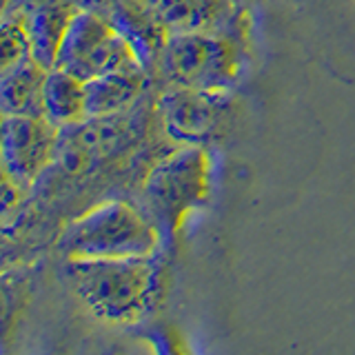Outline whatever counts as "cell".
<instances>
[{
  "label": "cell",
  "mask_w": 355,
  "mask_h": 355,
  "mask_svg": "<svg viewBox=\"0 0 355 355\" xmlns=\"http://www.w3.org/2000/svg\"><path fill=\"white\" fill-rule=\"evenodd\" d=\"M0 73L11 71L14 67L33 60L31 36L22 20L14 11H3V27H0Z\"/></svg>",
  "instance_id": "14"
},
{
  "label": "cell",
  "mask_w": 355,
  "mask_h": 355,
  "mask_svg": "<svg viewBox=\"0 0 355 355\" xmlns=\"http://www.w3.org/2000/svg\"><path fill=\"white\" fill-rule=\"evenodd\" d=\"M73 293L96 320L133 327L158 306L166 251L136 258L64 260Z\"/></svg>",
  "instance_id": "1"
},
{
  "label": "cell",
  "mask_w": 355,
  "mask_h": 355,
  "mask_svg": "<svg viewBox=\"0 0 355 355\" xmlns=\"http://www.w3.org/2000/svg\"><path fill=\"white\" fill-rule=\"evenodd\" d=\"M3 11H14L25 20L31 36L33 60L51 69L64 33L80 9L73 0H5Z\"/></svg>",
  "instance_id": "9"
},
{
  "label": "cell",
  "mask_w": 355,
  "mask_h": 355,
  "mask_svg": "<svg viewBox=\"0 0 355 355\" xmlns=\"http://www.w3.org/2000/svg\"><path fill=\"white\" fill-rule=\"evenodd\" d=\"M47 67L27 60L0 73V107L3 116H42V92Z\"/></svg>",
  "instance_id": "12"
},
{
  "label": "cell",
  "mask_w": 355,
  "mask_h": 355,
  "mask_svg": "<svg viewBox=\"0 0 355 355\" xmlns=\"http://www.w3.org/2000/svg\"><path fill=\"white\" fill-rule=\"evenodd\" d=\"M78 5V9H87V11H98V14H105L107 16V7H109V0H73Z\"/></svg>",
  "instance_id": "15"
},
{
  "label": "cell",
  "mask_w": 355,
  "mask_h": 355,
  "mask_svg": "<svg viewBox=\"0 0 355 355\" xmlns=\"http://www.w3.org/2000/svg\"><path fill=\"white\" fill-rule=\"evenodd\" d=\"M153 78L144 67L111 71L87 80V118H109L125 114L140 103Z\"/></svg>",
  "instance_id": "11"
},
{
  "label": "cell",
  "mask_w": 355,
  "mask_h": 355,
  "mask_svg": "<svg viewBox=\"0 0 355 355\" xmlns=\"http://www.w3.org/2000/svg\"><path fill=\"white\" fill-rule=\"evenodd\" d=\"M42 116L55 127L76 125L87 118V83L78 76L51 67L44 78Z\"/></svg>",
  "instance_id": "13"
},
{
  "label": "cell",
  "mask_w": 355,
  "mask_h": 355,
  "mask_svg": "<svg viewBox=\"0 0 355 355\" xmlns=\"http://www.w3.org/2000/svg\"><path fill=\"white\" fill-rule=\"evenodd\" d=\"M155 14L169 33H225L247 36L249 9L238 0H153Z\"/></svg>",
  "instance_id": "8"
},
{
  "label": "cell",
  "mask_w": 355,
  "mask_h": 355,
  "mask_svg": "<svg viewBox=\"0 0 355 355\" xmlns=\"http://www.w3.org/2000/svg\"><path fill=\"white\" fill-rule=\"evenodd\" d=\"M164 133L178 144H209L231 107V94L162 87L155 100Z\"/></svg>",
  "instance_id": "7"
},
{
  "label": "cell",
  "mask_w": 355,
  "mask_h": 355,
  "mask_svg": "<svg viewBox=\"0 0 355 355\" xmlns=\"http://www.w3.org/2000/svg\"><path fill=\"white\" fill-rule=\"evenodd\" d=\"M64 260L136 258L164 251L162 236L144 209L127 200H107L73 218L58 238Z\"/></svg>",
  "instance_id": "3"
},
{
  "label": "cell",
  "mask_w": 355,
  "mask_h": 355,
  "mask_svg": "<svg viewBox=\"0 0 355 355\" xmlns=\"http://www.w3.org/2000/svg\"><path fill=\"white\" fill-rule=\"evenodd\" d=\"M216 162L207 144H178L155 162L142 182V209L169 253L184 225L214 196Z\"/></svg>",
  "instance_id": "2"
},
{
  "label": "cell",
  "mask_w": 355,
  "mask_h": 355,
  "mask_svg": "<svg viewBox=\"0 0 355 355\" xmlns=\"http://www.w3.org/2000/svg\"><path fill=\"white\" fill-rule=\"evenodd\" d=\"M53 67H60L87 83L111 71L136 69L144 64L133 42L109 16L80 9L64 33Z\"/></svg>",
  "instance_id": "5"
},
{
  "label": "cell",
  "mask_w": 355,
  "mask_h": 355,
  "mask_svg": "<svg viewBox=\"0 0 355 355\" xmlns=\"http://www.w3.org/2000/svg\"><path fill=\"white\" fill-rule=\"evenodd\" d=\"M58 140L60 127L44 116H3V173L31 189L53 166Z\"/></svg>",
  "instance_id": "6"
},
{
  "label": "cell",
  "mask_w": 355,
  "mask_h": 355,
  "mask_svg": "<svg viewBox=\"0 0 355 355\" xmlns=\"http://www.w3.org/2000/svg\"><path fill=\"white\" fill-rule=\"evenodd\" d=\"M247 69L244 38L225 33H171L153 67L160 87H187L233 94Z\"/></svg>",
  "instance_id": "4"
},
{
  "label": "cell",
  "mask_w": 355,
  "mask_h": 355,
  "mask_svg": "<svg viewBox=\"0 0 355 355\" xmlns=\"http://www.w3.org/2000/svg\"><path fill=\"white\" fill-rule=\"evenodd\" d=\"M238 3H240L242 7H247V9H251L253 5H258V3H260V0H238Z\"/></svg>",
  "instance_id": "16"
},
{
  "label": "cell",
  "mask_w": 355,
  "mask_h": 355,
  "mask_svg": "<svg viewBox=\"0 0 355 355\" xmlns=\"http://www.w3.org/2000/svg\"><path fill=\"white\" fill-rule=\"evenodd\" d=\"M107 16L133 42L140 60L153 78V67L169 33L155 14L153 0H109Z\"/></svg>",
  "instance_id": "10"
}]
</instances>
